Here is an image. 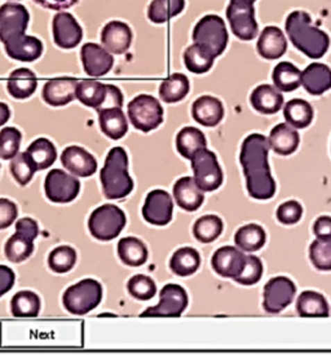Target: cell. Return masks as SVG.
Segmentation results:
<instances>
[{"mask_svg": "<svg viewBox=\"0 0 331 355\" xmlns=\"http://www.w3.org/2000/svg\"><path fill=\"white\" fill-rule=\"evenodd\" d=\"M269 142L263 135L253 133L247 136L239 160L246 176L247 191L257 200H266L275 196V182L268 164Z\"/></svg>", "mask_w": 331, "mask_h": 355, "instance_id": "1", "label": "cell"}, {"mask_svg": "<svg viewBox=\"0 0 331 355\" xmlns=\"http://www.w3.org/2000/svg\"><path fill=\"white\" fill-rule=\"evenodd\" d=\"M286 33L294 46L311 58H321L330 47L329 35L314 26L311 16L304 10H295L287 16Z\"/></svg>", "mask_w": 331, "mask_h": 355, "instance_id": "2", "label": "cell"}, {"mask_svg": "<svg viewBox=\"0 0 331 355\" xmlns=\"http://www.w3.org/2000/svg\"><path fill=\"white\" fill-rule=\"evenodd\" d=\"M100 178L104 196L108 199H122L133 191V181L128 173V157L124 148L117 146L109 151Z\"/></svg>", "mask_w": 331, "mask_h": 355, "instance_id": "3", "label": "cell"}, {"mask_svg": "<svg viewBox=\"0 0 331 355\" xmlns=\"http://www.w3.org/2000/svg\"><path fill=\"white\" fill-rule=\"evenodd\" d=\"M103 299V287L94 279H85L69 287L62 302L69 313L76 315H83L99 306Z\"/></svg>", "mask_w": 331, "mask_h": 355, "instance_id": "4", "label": "cell"}, {"mask_svg": "<svg viewBox=\"0 0 331 355\" xmlns=\"http://www.w3.org/2000/svg\"><path fill=\"white\" fill-rule=\"evenodd\" d=\"M193 42L206 48L212 56H220L228 46L227 26L223 19L207 15L199 19L193 30Z\"/></svg>", "mask_w": 331, "mask_h": 355, "instance_id": "5", "label": "cell"}, {"mask_svg": "<svg viewBox=\"0 0 331 355\" xmlns=\"http://www.w3.org/2000/svg\"><path fill=\"white\" fill-rule=\"evenodd\" d=\"M126 226V215L121 208L114 205H104L96 208L90 216L88 227L94 238L108 242L115 239Z\"/></svg>", "mask_w": 331, "mask_h": 355, "instance_id": "6", "label": "cell"}, {"mask_svg": "<svg viewBox=\"0 0 331 355\" xmlns=\"http://www.w3.org/2000/svg\"><path fill=\"white\" fill-rule=\"evenodd\" d=\"M130 122L136 130L151 132L163 122V107L160 101L151 94H139L127 107Z\"/></svg>", "mask_w": 331, "mask_h": 355, "instance_id": "7", "label": "cell"}, {"mask_svg": "<svg viewBox=\"0 0 331 355\" xmlns=\"http://www.w3.org/2000/svg\"><path fill=\"white\" fill-rule=\"evenodd\" d=\"M227 19L233 34L241 40H253L259 33L253 1L230 0L227 8Z\"/></svg>", "mask_w": 331, "mask_h": 355, "instance_id": "8", "label": "cell"}, {"mask_svg": "<svg viewBox=\"0 0 331 355\" xmlns=\"http://www.w3.org/2000/svg\"><path fill=\"white\" fill-rule=\"evenodd\" d=\"M192 168L194 172V181L202 191L218 190L223 184V171L219 166L217 155L206 149L198 151L192 158Z\"/></svg>", "mask_w": 331, "mask_h": 355, "instance_id": "9", "label": "cell"}, {"mask_svg": "<svg viewBox=\"0 0 331 355\" xmlns=\"http://www.w3.org/2000/svg\"><path fill=\"white\" fill-rule=\"evenodd\" d=\"M188 306V295L179 284H167L161 291L158 305L148 308L142 318H178Z\"/></svg>", "mask_w": 331, "mask_h": 355, "instance_id": "10", "label": "cell"}, {"mask_svg": "<svg viewBox=\"0 0 331 355\" xmlns=\"http://www.w3.org/2000/svg\"><path fill=\"white\" fill-rule=\"evenodd\" d=\"M44 190L48 199L53 203H69L76 199L80 182L73 175H69L62 169H52L46 178Z\"/></svg>", "mask_w": 331, "mask_h": 355, "instance_id": "11", "label": "cell"}, {"mask_svg": "<svg viewBox=\"0 0 331 355\" xmlns=\"http://www.w3.org/2000/svg\"><path fill=\"white\" fill-rule=\"evenodd\" d=\"M30 15L19 3H6L0 7V42L4 44L10 39L25 34Z\"/></svg>", "mask_w": 331, "mask_h": 355, "instance_id": "12", "label": "cell"}, {"mask_svg": "<svg viewBox=\"0 0 331 355\" xmlns=\"http://www.w3.org/2000/svg\"><path fill=\"white\" fill-rule=\"evenodd\" d=\"M296 293L293 281L286 277H275L268 282L264 287L263 306L266 313L277 314L287 308Z\"/></svg>", "mask_w": 331, "mask_h": 355, "instance_id": "13", "label": "cell"}, {"mask_svg": "<svg viewBox=\"0 0 331 355\" xmlns=\"http://www.w3.org/2000/svg\"><path fill=\"white\" fill-rule=\"evenodd\" d=\"M52 34L57 47L71 49L79 46L83 39V30L76 17L69 12H58L52 21Z\"/></svg>", "mask_w": 331, "mask_h": 355, "instance_id": "14", "label": "cell"}, {"mask_svg": "<svg viewBox=\"0 0 331 355\" xmlns=\"http://www.w3.org/2000/svg\"><path fill=\"white\" fill-rule=\"evenodd\" d=\"M173 214V203L170 194L164 190H153L146 199L145 205L142 207V217L146 223L164 226L169 224Z\"/></svg>", "mask_w": 331, "mask_h": 355, "instance_id": "15", "label": "cell"}, {"mask_svg": "<svg viewBox=\"0 0 331 355\" xmlns=\"http://www.w3.org/2000/svg\"><path fill=\"white\" fill-rule=\"evenodd\" d=\"M80 60L85 74L94 78L104 76L113 69V55L96 43L83 44L80 49Z\"/></svg>", "mask_w": 331, "mask_h": 355, "instance_id": "16", "label": "cell"}, {"mask_svg": "<svg viewBox=\"0 0 331 355\" xmlns=\"http://www.w3.org/2000/svg\"><path fill=\"white\" fill-rule=\"evenodd\" d=\"M245 262H246V256L244 254V251L227 245V247L219 248L218 251L214 253L211 265H212V269L217 271L219 275L235 281L244 269Z\"/></svg>", "mask_w": 331, "mask_h": 355, "instance_id": "17", "label": "cell"}, {"mask_svg": "<svg viewBox=\"0 0 331 355\" xmlns=\"http://www.w3.org/2000/svg\"><path fill=\"white\" fill-rule=\"evenodd\" d=\"M101 43L113 55H124L133 43V31L122 21H110L101 31Z\"/></svg>", "mask_w": 331, "mask_h": 355, "instance_id": "18", "label": "cell"}, {"mask_svg": "<svg viewBox=\"0 0 331 355\" xmlns=\"http://www.w3.org/2000/svg\"><path fill=\"white\" fill-rule=\"evenodd\" d=\"M62 166L78 178H90L97 169L94 155L80 146H67L61 155Z\"/></svg>", "mask_w": 331, "mask_h": 355, "instance_id": "19", "label": "cell"}, {"mask_svg": "<svg viewBox=\"0 0 331 355\" xmlns=\"http://www.w3.org/2000/svg\"><path fill=\"white\" fill-rule=\"evenodd\" d=\"M7 55L21 62H33L43 53V43L38 37L21 34L4 43Z\"/></svg>", "mask_w": 331, "mask_h": 355, "instance_id": "20", "label": "cell"}, {"mask_svg": "<svg viewBox=\"0 0 331 355\" xmlns=\"http://www.w3.org/2000/svg\"><path fill=\"white\" fill-rule=\"evenodd\" d=\"M78 80L74 78H57L43 87V100L51 106H65L76 98Z\"/></svg>", "mask_w": 331, "mask_h": 355, "instance_id": "21", "label": "cell"}, {"mask_svg": "<svg viewBox=\"0 0 331 355\" xmlns=\"http://www.w3.org/2000/svg\"><path fill=\"white\" fill-rule=\"evenodd\" d=\"M192 115L205 127H217L224 118V106L217 97L202 96L193 103Z\"/></svg>", "mask_w": 331, "mask_h": 355, "instance_id": "22", "label": "cell"}, {"mask_svg": "<svg viewBox=\"0 0 331 355\" xmlns=\"http://www.w3.org/2000/svg\"><path fill=\"white\" fill-rule=\"evenodd\" d=\"M287 40L284 31L277 26H266L257 40V52L266 60H277L285 55Z\"/></svg>", "mask_w": 331, "mask_h": 355, "instance_id": "23", "label": "cell"}, {"mask_svg": "<svg viewBox=\"0 0 331 355\" xmlns=\"http://www.w3.org/2000/svg\"><path fill=\"white\" fill-rule=\"evenodd\" d=\"M250 103L256 112L272 115L284 106V96L273 85H262L256 87L250 96Z\"/></svg>", "mask_w": 331, "mask_h": 355, "instance_id": "24", "label": "cell"}, {"mask_svg": "<svg viewBox=\"0 0 331 355\" xmlns=\"http://www.w3.org/2000/svg\"><path fill=\"white\" fill-rule=\"evenodd\" d=\"M173 198L183 209L193 212L202 206L205 196L193 178H183L173 187Z\"/></svg>", "mask_w": 331, "mask_h": 355, "instance_id": "25", "label": "cell"}, {"mask_svg": "<svg viewBox=\"0 0 331 355\" xmlns=\"http://www.w3.org/2000/svg\"><path fill=\"white\" fill-rule=\"evenodd\" d=\"M302 85L313 96H320L331 88V70L325 64H311L302 73Z\"/></svg>", "mask_w": 331, "mask_h": 355, "instance_id": "26", "label": "cell"}, {"mask_svg": "<svg viewBox=\"0 0 331 355\" xmlns=\"http://www.w3.org/2000/svg\"><path fill=\"white\" fill-rule=\"evenodd\" d=\"M299 135L290 124H277L269 135V148L278 155H291L299 146Z\"/></svg>", "mask_w": 331, "mask_h": 355, "instance_id": "27", "label": "cell"}, {"mask_svg": "<svg viewBox=\"0 0 331 355\" xmlns=\"http://www.w3.org/2000/svg\"><path fill=\"white\" fill-rule=\"evenodd\" d=\"M38 79L35 74L26 67H19L15 70L8 78L7 89L12 97L17 100L28 98L31 94L37 91Z\"/></svg>", "mask_w": 331, "mask_h": 355, "instance_id": "28", "label": "cell"}, {"mask_svg": "<svg viewBox=\"0 0 331 355\" xmlns=\"http://www.w3.org/2000/svg\"><path fill=\"white\" fill-rule=\"evenodd\" d=\"M99 112V122L100 128L104 132L105 136H108L112 140H119L128 131V123L127 118L119 107L113 109H104Z\"/></svg>", "mask_w": 331, "mask_h": 355, "instance_id": "29", "label": "cell"}, {"mask_svg": "<svg viewBox=\"0 0 331 355\" xmlns=\"http://www.w3.org/2000/svg\"><path fill=\"white\" fill-rule=\"evenodd\" d=\"M296 310L303 318H326L329 317V304L321 293L305 291L296 301Z\"/></svg>", "mask_w": 331, "mask_h": 355, "instance_id": "30", "label": "cell"}, {"mask_svg": "<svg viewBox=\"0 0 331 355\" xmlns=\"http://www.w3.org/2000/svg\"><path fill=\"white\" fill-rule=\"evenodd\" d=\"M176 148L181 157L192 159L198 151L207 148V141L202 131L196 127H185L178 133Z\"/></svg>", "mask_w": 331, "mask_h": 355, "instance_id": "31", "label": "cell"}, {"mask_svg": "<svg viewBox=\"0 0 331 355\" xmlns=\"http://www.w3.org/2000/svg\"><path fill=\"white\" fill-rule=\"evenodd\" d=\"M189 79L184 74H172L162 82L160 96L166 103H179L189 94Z\"/></svg>", "mask_w": 331, "mask_h": 355, "instance_id": "32", "label": "cell"}, {"mask_svg": "<svg viewBox=\"0 0 331 355\" xmlns=\"http://www.w3.org/2000/svg\"><path fill=\"white\" fill-rule=\"evenodd\" d=\"M275 88L282 92H293L302 85V71L291 62H280L272 74Z\"/></svg>", "mask_w": 331, "mask_h": 355, "instance_id": "33", "label": "cell"}, {"mask_svg": "<svg viewBox=\"0 0 331 355\" xmlns=\"http://www.w3.org/2000/svg\"><path fill=\"white\" fill-rule=\"evenodd\" d=\"M118 254L121 260L128 266H142L148 260V250L145 244L137 238H124L118 243Z\"/></svg>", "mask_w": 331, "mask_h": 355, "instance_id": "34", "label": "cell"}, {"mask_svg": "<svg viewBox=\"0 0 331 355\" xmlns=\"http://www.w3.org/2000/svg\"><path fill=\"white\" fill-rule=\"evenodd\" d=\"M201 256L194 248H180L172 254L170 261L171 270L179 277H188L198 270Z\"/></svg>", "mask_w": 331, "mask_h": 355, "instance_id": "35", "label": "cell"}, {"mask_svg": "<svg viewBox=\"0 0 331 355\" xmlns=\"http://www.w3.org/2000/svg\"><path fill=\"white\" fill-rule=\"evenodd\" d=\"M10 311L16 318H35L40 311V299L31 291L17 292L10 301Z\"/></svg>", "mask_w": 331, "mask_h": 355, "instance_id": "36", "label": "cell"}, {"mask_svg": "<svg viewBox=\"0 0 331 355\" xmlns=\"http://www.w3.org/2000/svg\"><path fill=\"white\" fill-rule=\"evenodd\" d=\"M285 119L295 130L305 128L313 121V107L302 98H295L285 105Z\"/></svg>", "mask_w": 331, "mask_h": 355, "instance_id": "37", "label": "cell"}, {"mask_svg": "<svg viewBox=\"0 0 331 355\" xmlns=\"http://www.w3.org/2000/svg\"><path fill=\"white\" fill-rule=\"evenodd\" d=\"M264 229L260 225L250 224L238 229L235 242L241 251L255 252L265 244Z\"/></svg>", "mask_w": 331, "mask_h": 355, "instance_id": "38", "label": "cell"}, {"mask_svg": "<svg viewBox=\"0 0 331 355\" xmlns=\"http://www.w3.org/2000/svg\"><path fill=\"white\" fill-rule=\"evenodd\" d=\"M76 96L83 105L97 110L105 101L106 85L91 79H83L76 85Z\"/></svg>", "mask_w": 331, "mask_h": 355, "instance_id": "39", "label": "cell"}, {"mask_svg": "<svg viewBox=\"0 0 331 355\" xmlns=\"http://www.w3.org/2000/svg\"><path fill=\"white\" fill-rule=\"evenodd\" d=\"M215 57L207 49L197 43L192 44L184 52V64L193 74H205L214 65Z\"/></svg>", "mask_w": 331, "mask_h": 355, "instance_id": "40", "label": "cell"}, {"mask_svg": "<svg viewBox=\"0 0 331 355\" xmlns=\"http://www.w3.org/2000/svg\"><path fill=\"white\" fill-rule=\"evenodd\" d=\"M6 256L10 262H19L28 260L34 252V239L26 234L16 232L6 243Z\"/></svg>", "mask_w": 331, "mask_h": 355, "instance_id": "41", "label": "cell"}, {"mask_svg": "<svg viewBox=\"0 0 331 355\" xmlns=\"http://www.w3.org/2000/svg\"><path fill=\"white\" fill-rule=\"evenodd\" d=\"M26 153L31 160L35 163L38 171L49 168L56 162V148L48 139L42 137V139L31 142Z\"/></svg>", "mask_w": 331, "mask_h": 355, "instance_id": "42", "label": "cell"}, {"mask_svg": "<svg viewBox=\"0 0 331 355\" xmlns=\"http://www.w3.org/2000/svg\"><path fill=\"white\" fill-rule=\"evenodd\" d=\"M185 0H153L148 8V17L154 24H163L180 15Z\"/></svg>", "mask_w": 331, "mask_h": 355, "instance_id": "43", "label": "cell"}, {"mask_svg": "<svg viewBox=\"0 0 331 355\" xmlns=\"http://www.w3.org/2000/svg\"><path fill=\"white\" fill-rule=\"evenodd\" d=\"M223 233V221L218 216L207 215L198 218L193 227L196 239L202 243H211Z\"/></svg>", "mask_w": 331, "mask_h": 355, "instance_id": "44", "label": "cell"}, {"mask_svg": "<svg viewBox=\"0 0 331 355\" xmlns=\"http://www.w3.org/2000/svg\"><path fill=\"white\" fill-rule=\"evenodd\" d=\"M35 163L28 157V153H19L10 162V173L21 187H26L37 172Z\"/></svg>", "mask_w": 331, "mask_h": 355, "instance_id": "45", "label": "cell"}, {"mask_svg": "<svg viewBox=\"0 0 331 355\" xmlns=\"http://www.w3.org/2000/svg\"><path fill=\"white\" fill-rule=\"evenodd\" d=\"M76 262V252L69 245L57 247L48 256V265L52 270L64 274L71 270Z\"/></svg>", "mask_w": 331, "mask_h": 355, "instance_id": "46", "label": "cell"}, {"mask_svg": "<svg viewBox=\"0 0 331 355\" xmlns=\"http://www.w3.org/2000/svg\"><path fill=\"white\" fill-rule=\"evenodd\" d=\"M22 140L21 132L15 127H6L0 131V158L10 160L15 158L19 151Z\"/></svg>", "mask_w": 331, "mask_h": 355, "instance_id": "47", "label": "cell"}, {"mask_svg": "<svg viewBox=\"0 0 331 355\" xmlns=\"http://www.w3.org/2000/svg\"><path fill=\"white\" fill-rule=\"evenodd\" d=\"M313 266L321 271L331 270V239L317 238L309 248Z\"/></svg>", "mask_w": 331, "mask_h": 355, "instance_id": "48", "label": "cell"}, {"mask_svg": "<svg viewBox=\"0 0 331 355\" xmlns=\"http://www.w3.org/2000/svg\"><path fill=\"white\" fill-rule=\"evenodd\" d=\"M127 290L135 299L140 300V301H148V300L154 297V295L157 292V286L153 282L152 278L139 274V275H135L128 281Z\"/></svg>", "mask_w": 331, "mask_h": 355, "instance_id": "49", "label": "cell"}, {"mask_svg": "<svg viewBox=\"0 0 331 355\" xmlns=\"http://www.w3.org/2000/svg\"><path fill=\"white\" fill-rule=\"evenodd\" d=\"M262 275H263V263L260 261V259L255 256H246L245 266L235 281L244 286H251L260 281Z\"/></svg>", "mask_w": 331, "mask_h": 355, "instance_id": "50", "label": "cell"}, {"mask_svg": "<svg viewBox=\"0 0 331 355\" xmlns=\"http://www.w3.org/2000/svg\"><path fill=\"white\" fill-rule=\"evenodd\" d=\"M302 215H303V207L295 200L285 202L277 209V218L281 224H296L302 218Z\"/></svg>", "mask_w": 331, "mask_h": 355, "instance_id": "51", "label": "cell"}, {"mask_svg": "<svg viewBox=\"0 0 331 355\" xmlns=\"http://www.w3.org/2000/svg\"><path fill=\"white\" fill-rule=\"evenodd\" d=\"M17 206L10 199H0V230L10 227L17 218Z\"/></svg>", "mask_w": 331, "mask_h": 355, "instance_id": "52", "label": "cell"}, {"mask_svg": "<svg viewBox=\"0 0 331 355\" xmlns=\"http://www.w3.org/2000/svg\"><path fill=\"white\" fill-rule=\"evenodd\" d=\"M124 106V94L118 87L112 85H106V97L103 105L97 109V112L104 110V109H113V107H119L122 109Z\"/></svg>", "mask_w": 331, "mask_h": 355, "instance_id": "53", "label": "cell"}, {"mask_svg": "<svg viewBox=\"0 0 331 355\" xmlns=\"http://www.w3.org/2000/svg\"><path fill=\"white\" fill-rule=\"evenodd\" d=\"M16 275L12 269L6 265H0V297L8 293L15 286Z\"/></svg>", "mask_w": 331, "mask_h": 355, "instance_id": "54", "label": "cell"}, {"mask_svg": "<svg viewBox=\"0 0 331 355\" xmlns=\"http://www.w3.org/2000/svg\"><path fill=\"white\" fill-rule=\"evenodd\" d=\"M313 233L317 238L331 239V217L321 216L313 225Z\"/></svg>", "mask_w": 331, "mask_h": 355, "instance_id": "55", "label": "cell"}, {"mask_svg": "<svg viewBox=\"0 0 331 355\" xmlns=\"http://www.w3.org/2000/svg\"><path fill=\"white\" fill-rule=\"evenodd\" d=\"M34 1L46 10H58V12L69 10L73 6H76V3H79V0H34Z\"/></svg>", "mask_w": 331, "mask_h": 355, "instance_id": "56", "label": "cell"}, {"mask_svg": "<svg viewBox=\"0 0 331 355\" xmlns=\"http://www.w3.org/2000/svg\"><path fill=\"white\" fill-rule=\"evenodd\" d=\"M16 232H21V233L26 234L28 236H31L33 239H35L38 236L39 226L35 220L33 218H21L16 224Z\"/></svg>", "mask_w": 331, "mask_h": 355, "instance_id": "57", "label": "cell"}, {"mask_svg": "<svg viewBox=\"0 0 331 355\" xmlns=\"http://www.w3.org/2000/svg\"><path fill=\"white\" fill-rule=\"evenodd\" d=\"M10 110L8 105L4 103H0V125H4L6 123L10 121Z\"/></svg>", "mask_w": 331, "mask_h": 355, "instance_id": "58", "label": "cell"}, {"mask_svg": "<svg viewBox=\"0 0 331 355\" xmlns=\"http://www.w3.org/2000/svg\"><path fill=\"white\" fill-rule=\"evenodd\" d=\"M100 317H114L113 314H101Z\"/></svg>", "mask_w": 331, "mask_h": 355, "instance_id": "59", "label": "cell"}, {"mask_svg": "<svg viewBox=\"0 0 331 355\" xmlns=\"http://www.w3.org/2000/svg\"><path fill=\"white\" fill-rule=\"evenodd\" d=\"M245 1H253V3H254V1H255V0H245Z\"/></svg>", "mask_w": 331, "mask_h": 355, "instance_id": "60", "label": "cell"}]
</instances>
